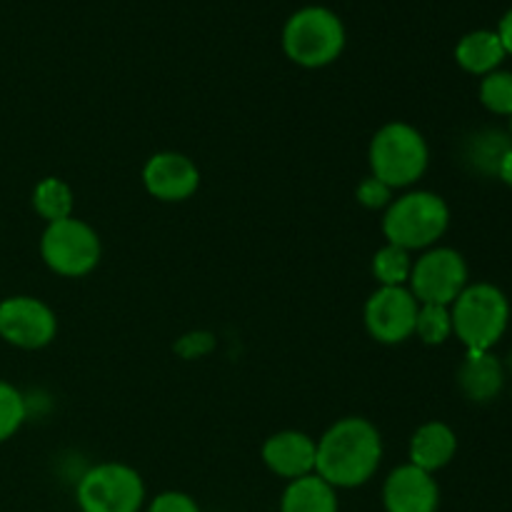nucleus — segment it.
Listing matches in <instances>:
<instances>
[{
  "mask_svg": "<svg viewBox=\"0 0 512 512\" xmlns=\"http://www.w3.org/2000/svg\"><path fill=\"white\" fill-rule=\"evenodd\" d=\"M215 345L213 335L208 333H190L185 335V338L178 340V345H175V350H178L183 358H200V355L210 353Z\"/></svg>",
  "mask_w": 512,
  "mask_h": 512,
  "instance_id": "nucleus-26",
  "label": "nucleus"
},
{
  "mask_svg": "<svg viewBox=\"0 0 512 512\" xmlns=\"http://www.w3.org/2000/svg\"><path fill=\"white\" fill-rule=\"evenodd\" d=\"M40 255L53 273L83 278L100 263V238L88 223L70 215L58 223H48L40 238Z\"/></svg>",
  "mask_w": 512,
  "mask_h": 512,
  "instance_id": "nucleus-7",
  "label": "nucleus"
},
{
  "mask_svg": "<svg viewBox=\"0 0 512 512\" xmlns=\"http://www.w3.org/2000/svg\"><path fill=\"white\" fill-rule=\"evenodd\" d=\"M355 198H358V203L368 210L388 208V205L393 203V188H390V185H385L383 180L375 178V175H370V178H365L363 183L358 185V190H355Z\"/></svg>",
  "mask_w": 512,
  "mask_h": 512,
  "instance_id": "nucleus-24",
  "label": "nucleus"
},
{
  "mask_svg": "<svg viewBox=\"0 0 512 512\" xmlns=\"http://www.w3.org/2000/svg\"><path fill=\"white\" fill-rule=\"evenodd\" d=\"M450 225V208L438 193L413 190L388 205L383 233L390 245L403 250H428L438 243Z\"/></svg>",
  "mask_w": 512,
  "mask_h": 512,
  "instance_id": "nucleus-3",
  "label": "nucleus"
},
{
  "mask_svg": "<svg viewBox=\"0 0 512 512\" xmlns=\"http://www.w3.org/2000/svg\"><path fill=\"white\" fill-rule=\"evenodd\" d=\"M315 455L318 443L300 430H283L265 440L263 460L275 475L288 480L305 478L315 473Z\"/></svg>",
  "mask_w": 512,
  "mask_h": 512,
  "instance_id": "nucleus-13",
  "label": "nucleus"
},
{
  "mask_svg": "<svg viewBox=\"0 0 512 512\" xmlns=\"http://www.w3.org/2000/svg\"><path fill=\"white\" fill-rule=\"evenodd\" d=\"M280 512H338V495L318 473L290 480L280 500Z\"/></svg>",
  "mask_w": 512,
  "mask_h": 512,
  "instance_id": "nucleus-17",
  "label": "nucleus"
},
{
  "mask_svg": "<svg viewBox=\"0 0 512 512\" xmlns=\"http://www.w3.org/2000/svg\"><path fill=\"white\" fill-rule=\"evenodd\" d=\"M512 148V140H505L503 133L498 130H485V133L475 135L473 145H470V158L485 173L498 175V165L503 155Z\"/></svg>",
  "mask_w": 512,
  "mask_h": 512,
  "instance_id": "nucleus-22",
  "label": "nucleus"
},
{
  "mask_svg": "<svg viewBox=\"0 0 512 512\" xmlns=\"http://www.w3.org/2000/svg\"><path fill=\"white\" fill-rule=\"evenodd\" d=\"M410 293L420 305H450L468 288V263L453 248H430L413 260Z\"/></svg>",
  "mask_w": 512,
  "mask_h": 512,
  "instance_id": "nucleus-8",
  "label": "nucleus"
},
{
  "mask_svg": "<svg viewBox=\"0 0 512 512\" xmlns=\"http://www.w3.org/2000/svg\"><path fill=\"white\" fill-rule=\"evenodd\" d=\"M460 390L475 403H490L500 395L505 385L503 363L490 350L485 353H468L465 363L458 370Z\"/></svg>",
  "mask_w": 512,
  "mask_h": 512,
  "instance_id": "nucleus-15",
  "label": "nucleus"
},
{
  "mask_svg": "<svg viewBox=\"0 0 512 512\" xmlns=\"http://www.w3.org/2000/svg\"><path fill=\"white\" fill-rule=\"evenodd\" d=\"M58 333L55 313L38 298L15 295L0 303V338L23 350H38L53 343Z\"/></svg>",
  "mask_w": 512,
  "mask_h": 512,
  "instance_id": "nucleus-10",
  "label": "nucleus"
},
{
  "mask_svg": "<svg viewBox=\"0 0 512 512\" xmlns=\"http://www.w3.org/2000/svg\"><path fill=\"white\" fill-rule=\"evenodd\" d=\"M383 460V438L365 418L338 420L318 440L315 473L338 488H360L368 483Z\"/></svg>",
  "mask_w": 512,
  "mask_h": 512,
  "instance_id": "nucleus-1",
  "label": "nucleus"
},
{
  "mask_svg": "<svg viewBox=\"0 0 512 512\" xmlns=\"http://www.w3.org/2000/svg\"><path fill=\"white\" fill-rule=\"evenodd\" d=\"M498 35H500V43H503L505 53L512 55V8L503 15V20H500Z\"/></svg>",
  "mask_w": 512,
  "mask_h": 512,
  "instance_id": "nucleus-27",
  "label": "nucleus"
},
{
  "mask_svg": "<svg viewBox=\"0 0 512 512\" xmlns=\"http://www.w3.org/2000/svg\"><path fill=\"white\" fill-rule=\"evenodd\" d=\"M345 48V25L323 5H305L288 18L283 28V50L295 65L325 68Z\"/></svg>",
  "mask_w": 512,
  "mask_h": 512,
  "instance_id": "nucleus-4",
  "label": "nucleus"
},
{
  "mask_svg": "<svg viewBox=\"0 0 512 512\" xmlns=\"http://www.w3.org/2000/svg\"><path fill=\"white\" fill-rule=\"evenodd\" d=\"M148 512H200L195 500L185 493H175V490H168V493H160L158 498L150 503Z\"/></svg>",
  "mask_w": 512,
  "mask_h": 512,
  "instance_id": "nucleus-25",
  "label": "nucleus"
},
{
  "mask_svg": "<svg viewBox=\"0 0 512 512\" xmlns=\"http://www.w3.org/2000/svg\"><path fill=\"white\" fill-rule=\"evenodd\" d=\"M455 450H458V438L453 428L433 420V423L420 425L410 438V465L433 475L455 458Z\"/></svg>",
  "mask_w": 512,
  "mask_h": 512,
  "instance_id": "nucleus-14",
  "label": "nucleus"
},
{
  "mask_svg": "<svg viewBox=\"0 0 512 512\" xmlns=\"http://www.w3.org/2000/svg\"><path fill=\"white\" fill-rule=\"evenodd\" d=\"M410 270H413V258L408 250L398 248V245H385L375 253L373 258V273L380 285L388 288H405L410 280Z\"/></svg>",
  "mask_w": 512,
  "mask_h": 512,
  "instance_id": "nucleus-19",
  "label": "nucleus"
},
{
  "mask_svg": "<svg viewBox=\"0 0 512 512\" xmlns=\"http://www.w3.org/2000/svg\"><path fill=\"white\" fill-rule=\"evenodd\" d=\"M480 103L495 115L512 118V73L510 70H493L480 83Z\"/></svg>",
  "mask_w": 512,
  "mask_h": 512,
  "instance_id": "nucleus-21",
  "label": "nucleus"
},
{
  "mask_svg": "<svg viewBox=\"0 0 512 512\" xmlns=\"http://www.w3.org/2000/svg\"><path fill=\"white\" fill-rule=\"evenodd\" d=\"M510 138H512V118H510Z\"/></svg>",
  "mask_w": 512,
  "mask_h": 512,
  "instance_id": "nucleus-29",
  "label": "nucleus"
},
{
  "mask_svg": "<svg viewBox=\"0 0 512 512\" xmlns=\"http://www.w3.org/2000/svg\"><path fill=\"white\" fill-rule=\"evenodd\" d=\"M453 333L468 353H485L498 345L510 323V303L493 283L468 285L450 305Z\"/></svg>",
  "mask_w": 512,
  "mask_h": 512,
  "instance_id": "nucleus-2",
  "label": "nucleus"
},
{
  "mask_svg": "<svg viewBox=\"0 0 512 512\" xmlns=\"http://www.w3.org/2000/svg\"><path fill=\"white\" fill-rule=\"evenodd\" d=\"M25 420V400L10 383L0 380V443L13 438Z\"/></svg>",
  "mask_w": 512,
  "mask_h": 512,
  "instance_id": "nucleus-23",
  "label": "nucleus"
},
{
  "mask_svg": "<svg viewBox=\"0 0 512 512\" xmlns=\"http://www.w3.org/2000/svg\"><path fill=\"white\" fill-rule=\"evenodd\" d=\"M75 500L83 512H138L143 508L145 485L130 465L100 463L78 480Z\"/></svg>",
  "mask_w": 512,
  "mask_h": 512,
  "instance_id": "nucleus-6",
  "label": "nucleus"
},
{
  "mask_svg": "<svg viewBox=\"0 0 512 512\" xmlns=\"http://www.w3.org/2000/svg\"><path fill=\"white\" fill-rule=\"evenodd\" d=\"M420 303L408 288L380 285L365 303V328L378 343L398 345L415 335Z\"/></svg>",
  "mask_w": 512,
  "mask_h": 512,
  "instance_id": "nucleus-9",
  "label": "nucleus"
},
{
  "mask_svg": "<svg viewBox=\"0 0 512 512\" xmlns=\"http://www.w3.org/2000/svg\"><path fill=\"white\" fill-rule=\"evenodd\" d=\"M383 505L385 512H438V483L415 465H400L385 480Z\"/></svg>",
  "mask_w": 512,
  "mask_h": 512,
  "instance_id": "nucleus-12",
  "label": "nucleus"
},
{
  "mask_svg": "<svg viewBox=\"0 0 512 512\" xmlns=\"http://www.w3.org/2000/svg\"><path fill=\"white\" fill-rule=\"evenodd\" d=\"M33 208L45 223H58L73 215V190L65 180L45 178L33 190Z\"/></svg>",
  "mask_w": 512,
  "mask_h": 512,
  "instance_id": "nucleus-18",
  "label": "nucleus"
},
{
  "mask_svg": "<svg viewBox=\"0 0 512 512\" xmlns=\"http://www.w3.org/2000/svg\"><path fill=\"white\" fill-rule=\"evenodd\" d=\"M498 178L503 180L505 185H510V188H512V148L508 150V153L503 155V160H500V165H498Z\"/></svg>",
  "mask_w": 512,
  "mask_h": 512,
  "instance_id": "nucleus-28",
  "label": "nucleus"
},
{
  "mask_svg": "<svg viewBox=\"0 0 512 512\" xmlns=\"http://www.w3.org/2000/svg\"><path fill=\"white\" fill-rule=\"evenodd\" d=\"M415 335L425 345H443L453 335V318L445 305H420L415 320Z\"/></svg>",
  "mask_w": 512,
  "mask_h": 512,
  "instance_id": "nucleus-20",
  "label": "nucleus"
},
{
  "mask_svg": "<svg viewBox=\"0 0 512 512\" xmlns=\"http://www.w3.org/2000/svg\"><path fill=\"white\" fill-rule=\"evenodd\" d=\"M368 158L375 178L398 190L423 178L430 150L418 128L408 123H388L375 133Z\"/></svg>",
  "mask_w": 512,
  "mask_h": 512,
  "instance_id": "nucleus-5",
  "label": "nucleus"
},
{
  "mask_svg": "<svg viewBox=\"0 0 512 512\" xmlns=\"http://www.w3.org/2000/svg\"><path fill=\"white\" fill-rule=\"evenodd\" d=\"M143 185L153 198L163 203H180L195 195L200 185V170L188 155L165 150L148 158L143 168Z\"/></svg>",
  "mask_w": 512,
  "mask_h": 512,
  "instance_id": "nucleus-11",
  "label": "nucleus"
},
{
  "mask_svg": "<svg viewBox=\"0 0 512 512\" xmlns=\"http://www.w3.org/2000/svg\"><path fill=\"white\" fill-rule=\"evenodd\" d=\"M505 48L500 43L498 30H473L463 35L455 45V60L470 75H488L500 68L505 60Z\"/></svg>",
  "mask_w": 512,
  "mask_h": 512,
  "instance_id": "nucleus-16",
  "label": "nucleus"
}]
</instances>
